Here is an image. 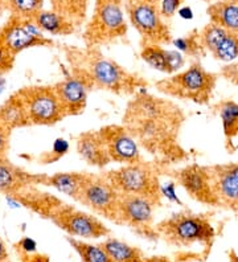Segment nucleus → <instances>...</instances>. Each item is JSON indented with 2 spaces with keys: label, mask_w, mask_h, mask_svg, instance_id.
Masks as SVG:
<instances>
[{
  "label": "nucleus",
  "mask_w": 238,
  "mask_h": 262,
  "mask_svg": "<svg viewBox=\"0 0 238 262\" xmlns=\"http://www.w3.org/2000/svg\"><path fill=\"white\" fill-rule=\"evenodd\" d=\"M199 38L206 53L214 60L233 62L238 60V33L228 31L214 23H208L201 31Z\"/></svg>",
  "instance_id": "nucleus-16"
},
{
  "label": "nucleus",
  "mask_w": 238,
  "mask_h": 262,
  "mask_svg": "<svg viewBox=\"0 0 238 262\" xmlns=\"http://www.w3.org/2000/svg\"><path fill=\"white\" fill-rule=\"evenodd\" d=\"M178 13L180 15L183 19H187V20H190L192 17H193V12H192V10H190V7H180V10L178 11Z\"/></svg>",
  "instance_id": "nucleus-38"
},
{
  "label": "nucleus",
  "mask_w": 238,
  "mask_h": 262,
  "mask_svg": "<svg viewBox=\"0 0 238 262\" xmlns=\"http://www.w3.org/2000/svg\"><path fill=\"white\" fill-rule=\"evenodd\" d=\"M160 164H149L140 162L134 164H123L119 168L103 173L111 186L121 195L144 196L162 205V192L159 175L162 171Z\"/></svg>",
  "instance_id": "nucleus-5"
},
{
  "label": "nucleus",
  "mask_w": 238,
  "mask_h": 262,
  "mask_svg": "<svg viewBox=\"0 0 238 262\" xmlns=\"http://www.w3.org/2000/svg\"><path fill=\"white\" fill-rule=\"evenodd\" d=\"M70 148V144L67 139L63 138H57L56 141L52 144V150L48 151V152H44L40 157V160H41L42 164H51L60 160L63 155H67L68 151Z\"/></svg>",
  "instance_id": "nucleus-30"
},
{
  "label": "nucleus",
  "mask_w": 238,
  "mask_h": 262,
  "mask_svg": "<svg viewBox=\"0 0 238 262\" xmlns=\"http://www.w3.org/2000/svg\"><path fill=\"white\" fill-rule=\"evenodd\" d=\"M67 240L82 262H113L101 245H93L74 237H67Z\"/></svg>",
  "instance_id": "nucleus-27"
},
{
  "label": "nucleus",
  "mask_w": 238,
  "mask_h": 262,
  "mask_svg": "<svg viewBox=\"0 0 238 262\" xmlns=\"http://www.w3.org/2000/svg\"><path fill=\"white\" fill-rule=\"evenodd\" d=\"M15 57L12 53H11L8 49H7L6 45L3 44V41L0 40V74H6L11 71L15 64Z\"/></svg>",
  "instance_id": "nucleus-31"
},
{
  "label": "nucleus",
  "mask_w": 238,
  "mask_h": 262,
  "mask_svg": "<svg viewBox=\"0 0 238 262\" xmlns=\"http://www.w3.org/2000/svg\"><path fill=\"white\" fill-rule=\"evenodd\" d=\"M171 176L179 186L184 188L189 198L203 205L217 207L208 167L199 163L187 164L181 168L171 171Z\"/></svg>",
  "instance_id": "nucleus-13"
},
{
  "label": "nucleus",
  "mask_w": 238,
  "mask_h": 262,
  "mask_svg": "<svg viewBox=\"0 0 238 262\" xmlns=\"http://www.w3.org/2000/svg\"><path fill=\"white\" fill-rule=\"evenodd\" d=\"M155 230L159 238L175 248H189L193 244H201L205 249H210L216 236L209 214L194 213L190 209H183L159 221Z\"/></svg>",
  "instance_id": "nucleus-3"
},
{
  "label": "nucleus",
  "mask_w": 238,
  "mask_h": 262,
  "mask_svg": "<svg viewBox=\"0 0 238 262\" xmlns=\"http://www.w3.org/2000/svg\"><path fill=\"white\" fill-rule=\"evenodd\" d=\"M26 106L29 125L52 126L65 118L53 86H27L17 90Z\"/></svg>",
  "instance_id": "nucleus-9"
},
{
  "label": "nucleus",
  "mask_w": 238,
  "mask_h": 262,
  "mask_svg": "<svg viewBox=\"0 0 238 262\" xmlns=\"http://www.w3.org/2000/svg\"><path fill=\"white\" fill-rule=\"evenodd\" d=\"M99 245L103 248L113 262H142L146 258L144 253L138 246L122 241L117 237L109 236Z\"/></svg>",
  "instance_id": "nucleus-25"
},
{
  "label": "nucleus",
  "mask_w": 238,
  "mask_h": 262,
  "mask_svg": "<svg viewBox=\"0 0 238 262\" xmlns=\"http://www.w3.org/2000/svg\"><path fill=\"white\" fill-rule=\"evenodd\" d=\"M92 173L88 172H57L52 176L41 175L40 184H45L52 188L57 189L63 195L69 196L78 202L81 191L83 189Z\"/></svg>",
  "instance_id": "nucleus-21"
},
{
  "label": "nucleus",
  "mask_w": 238,
  "mask_h": 262,
  "mask_svg": "<svg viewBox=\"0 0 238 262\" xmlns=\"http://www.w3.org/2000/svg\"><path fill=\"white\" fill-rule=\"evenodd\" d=\"M175 184L174 182L168 183L167 186H162L160 187V192H162V196H165L167 199H169V200H172V202H178L180 203V200L178 199V196H176V193H175Z\"/></svg>",
  "instance_id": "nucleus-37"
},
{
  "label": "nucleus",
  "mask_w": 238,
  "mask_h": 262,
  "mask_svg": "<svg viewBox=\"0 0 238 262\" xmlns=\"http://www.w3.org/2000/svg\"><path fill=\"white\" fill-rule=\"evenodd\" d=\"M159 204L144 196L121 195L118 205V225H126L134 233L147 238L159 240L154 225V212Z\"/></svg>",
  "instance_id": "nucleus-10"
},
{
  "label": "nucleus",
  "mask_w": 238,
  "mask_h": 262,
  "mask_svg": "<svg viewBox=\"0 0 238 262\" xmlns=\"http://www.w3.org/2000/svg\"><path fill=\"white\" fill-rule=\"evenodd\" d=\"M11 130L0 122V159L7 158V152L10 150Z\"/></svg>",
  "instance_id": "nucleus-34"
},
{
  "label": "nucleus",
  "mask_w": 238,
  "mask_h": 262,
  "mask_svg": "<svg viewBox=\"0 0 238 262\" xmlns=\"http://www.w3.org/2000/svg\"><path fill=\"white\" fill-rule=\"evenodd\" d=\"M208 167L217 208L238 214V162Z\"/></svg>",
  "instance_id": "nucleus-14"
},
{
  "label": "nucleus",
  "mask_w": 238,
  "mask_h": 262,
  "mask_svg": "<svg viewBox=\"0 0 238 262\" xmlns=\"http://www.w3.org/2000/svg\"><path fill=\"white\" fill-rule=\"evenodd\" d=\"M65 117H74L85 112L88 94L94 89L93 81L82 69L72 68V74L53 85Z\"/></svg>",
  "instance_id": "nucleus-12"
},
{
  "label": "nucleus",
  "mask_w": 238,
  "mask_h": 262,
  "mask_svg": "<svg viewBox=\"0 0 238 262\" xmlns=\"http://www.w3.org/2000/svg\"><path fill=\"white\" fill-rule=\"evenodd\" d=\"M11 16L17 19H33L42 10L44 0H6Z\"/></svg>",
  "instance_id": "nucleus-29"
},
{
  "label": "nucleus",
  "mask_w": 238,
  "mask_h": 262,
  "mask_svg": "<svg viewBox=\"0 0 238 262\" xmlns=\"http://www.w3.org/2000/svg\"><path fill=\"white\" fill-rule=\"evenodd\" d=\"M142 2H147V3H151V4H158L159 0H142Z\"/></svg>",
  "instance_id": "nucleus-43"
},
{
  "label": "nucleus",
  "mask_w": 238,
  "mask_h": 262,
  "mask_svg": "<svg viewBox=\"0 0 238 262\" xmlns=\"http://www.w3.org/2000/svg\"><path fill=\"white\" fill-rule=\"evenodd\" d=\"M0 122L11 131L17 127H26L29 125L26 106L23 103L21 97L16 92L3 105L0 106Z\"/></svg>",
  "instance_id": "nucleus-24"
},
{
  "label": "nucleus",
  "mask_w": 238,
  "mask_h": 262,
  "mask_svg": "<svg viewBox=\"0 0 238 262\" xmlns=\"http://www.w3.org/2000/svg\"><path fill=\"white\" fill-rule=\"evenodd\" d=\"M142 262H172L168 257H163V256H154L148 257V258H144Z\"/></svg>",
  "instance_id": "nucleus-40"
},
{
  "label": "nucleus",
  "mask_w": 238,
  "mask_h": 262,
  "mask_svg": "<svg viewBox=\"0 0 238 262\" xmlns=\"http://www.w3.org/2000/svg\"><path fill=\"white\" fill-rule=\"evenodd\" d=\"M77 152L89 166L103 168L111 163L105 143L98 131H85L77 138Z\"/></svg>",
  "instance_id": "nucleus-20"
},
{
  "label": "nucleus",
  "mask_w": 238,
  "mask_h": 262,
  "mask_svg": "<svg viewBox=\"0 0 238 262\" xmlns=\"http://www.w3.org/2000/svg\"><path fill=\"white\" fill-rule=\"evenodd\" d=\"M111 162L134 164L143 162L139 144L123 125H107L98 130Z\"/></svg>",
  "instance_id": "nucleus-15"
},
{
  "label": "nucleus",
  "mask_w": 238,
  "mask_h": 262,
  "mask_svg": "<svg viewBox=\"0 0 238 262\" xmlns=\"http://www.w3.org/2000/svg\"><path fill=\"white\" fill-rule=\"evenodd\" d=\"M6 89V78H4V74H0V93Z\"/></svg>",
  "instance_id": "nucleus-42"
},
{
  "label": "nucleus",
  "mask_w": 238,
  "mask_h": 262,
  "mask_svg": "<svg viewBox=\"0 0 238 262\" xmlns=\"http://www.w3.org/2000/svg\"><path fill=\"white\" fill-rule=\"evenodd\" d=\"M213 110L220 115L225 137V147L232 154L233 141L238 137V102L233 99H222L213 106Z\"/></svg>",
  "instance_id": "nucleus-22"
},
{
  "label": "nucleus",
  "mask_w": 238,
  "mask_h": 262,
  "mask_svg": "<svg viewBox=\"0 0 238 262\" xmlns=\"http://www.w3.org/2000/svg\"><path fill=\"white\" fill-rule=\"evenodd\" d=\"M220 76L234 86H238V60L224 65L220 71Z\"/></svg>",
  "instance_id": "nucleus-32"
},
{
  "label": "nucleus",
  "mask_w": 238,
  "mask_h": 262,
  "mask_svg": "<svg viewBox=\"0 0 238 262\" xmlns=\"http://www.w3.org/2000/svg\"><path fill=\"white\" fill-rule=\"evenodd\" d=\"M49 219L68 236L79 240H97L111 234L110 228L106 227L94 213L79 211L63 203L52 212Z\"/></svg>",
  "instance_id": "nucleus-8"
},
{
  "label": "nucleus",
  "mask_w": 238,
  "mask_h": 262,
  "mask_svg": "<svg viewBox=\"0 0 238 262\" xmlns=\"http://www.w3.org/2000/svg\"><path fill=\"white\" fill-rule=\"evenodd\" d=\"M72 68L82 69L92 78L94 89H102L118 96H134L147 88V81L139 74L124 69L117 61L102 55L99 48L70 51L68 53Z\"/></svg>",
  "instance_id": "nucleus-2"
},
{
  "label": "nucleus",
  "mask_w": 238,
  "mask_h": 262,
  "mask_svg": "<svg viewBox=\"0 0 238 262\" xmlns=\"http://www.w3.org/2000/svg\"><path fill=\"white\" fill-rule=\"evenodd\" d=\"M107 2H111V3H117V4L122 3V0H107Z\"/></svg>",
  "instance_id": "nucleus-44"
},
{
  "label": "nucleus",
  "mask_w": 238,
  "mask_h": 262,
  "mask_svg": "<svg viewBox=\"0 0 238 262\" xmlns=\"http://www.w3.org/2000/svg\"><path fill=\"white\" fill-rule=\"evenodd\" d=\"M42 32L51 33L54 36H67L74 32V24L72 21L63 17L60 13L54 12V11H44L41 10L40 12L33 17Z\"/></svg>",
  "instance_id": "nucleus-26"
},
{
  "label": "nucleus",
  "mask_w": 238,
  "mask_h": 262,
  "mask_svg": "<svg viewBox=\"0 0 238 262\" xmlns=\"http://www.w3.org/2000/svg\"><path fill=\"white\" fill-rule=\"evenodd\" d=\"M119 196L121 193H118L117 189L106 180L105 176L92 173L90 179L81 191L77 203L85 205L97 216H101L118 225Z\"/></svg>",
  "instance_id": "nucleus-11"
},
{
  "label": "nucleus",
  "mask_w": 238,
  "mask_h": 262,
  "mask_svg": "<svg viewBox=\"0 0 238 262\" xmlns=\"http://www.w3.org/2000/svg\"><path fill=\"white\" fill-rule=\"evenodd\" d=\"M0 40L13 56H17L26 49L53 44L51 38H38L31 35L23 24L21 19L13 16H11L8 21L0 28Z\"/></svg>",
  "instance_id": "nucleus-17"
},
{
  "label": "nucleus",
  "mask_w": 238,
  "mask_h": 262,
  "mask_svg": "<svg viewBox=\"0 0 238 262\" xmlns=\"http://www.w3.org/2000/svg\"><path fill=\"white\" fill-rule=\"evenodd\" d=\"M41 175H31L12 164L7 158L0 159V192L15 196L32 184H40Z\"/></svg>",
  "instance_id": "nucleus-18"
},
{
  "label": "nucleus",
  "mask_w": 238,
  "mask_h": 262,
  "mask_svg": "<svg viewBox=\"0 0 238 262\" xmlns=\"http://www.w3.org/2000/svg\"><path fill=\"white\" fill-rule=\"evenodd\" d=\"M17 254L21 258V262H49V257L45 254H38V253H23L17 252Z\"/></svg>",
  "instance_id": "nucleus-36"
},
{
  "label": "nucleus",
  "mask_w": 238,
  "mask_h": 262,
  "mask_svg": "<svg viewBox=\"0 0 238 262\" xmlns=\"http://www.w3.org/2000/svg\"><path fill=\"white\" fill-rule=\"evenodd\" d=\"M228 257H229V262H238V254L235 253L234 249L228 250Z\"/></svg>",
  "instance_id": "nucleus-41"
},
{
  "label": "nucleus",
  "mask_w": 238,
  "mask_h": 262,
  "mask_svg": "<svg viewBox=\"0 0 238 262\" xmlns=\"http://www.w3.org/2000/svg\"><path fill=\"white\" fill-rule=\"evenodd\" d=\"M181 4H183V0H163L159 7L163 19H171L174 15H176V12L180 10Z\"/></svg>",
  "instance_id": "nucleus-33"
},
{
  "label": "nucleus",
  "mask_w": 238,
  "mask_h": 262,
  "mask_svg": "<svg viewBox=\"0 0 238 262\" xmlns=\"http://www.w3.org/2000/svg\"><path fill=\"white\" fill-rule=\"evenodd\" d=\"M206 13L210 23L238 33V0H219L208 7Z\"/></svg>",
  "instance_id": "nucleus-23"
},
{
  "label": "nucleus",
  "mask_w": 238,
  "mask_h": 262,
  "mask_svg": "<svg viewBox=\"0 0 238 262\" xmlns=\"http://www.w3.org/2000/svg\"><path fill=\"white\" fill-rule=\"evenodd\" d=\"M6 262H11V261H10V259H8V261H6Z\"/></svg>",
  "instance_id": "nucleus-46"
},
{
  "label": "nucleus",
  "mask_w": 238,
  "mask_h": 262,
  "mask_svg": "<svg viewBox=\"0 0 238 262\" xmlns=\"http://www.w3.org/2000/svg\"><path fill=\"white\" fill-rule=\"evenodd\" d=\"M185 114L174 101L147 93L146 88L134 94L127 103L123 126L160 166L183 163L189 152L180 144V131Z\"/></svg>",
  "instance_id": "nucleus-1"
},
{
  "label": "nucleus",
  "mask_w": 238,
  "mask_h": 262,
  "mask_svg": "<svg viewBox=\"0 0 238 262\" xmlns=\"http://www.w3.org/2000/svg\"><path fill=\"white\" fill-rule=\"evenodd\" d=\"M205 2H208V3H216L219 0H205Z\"/></svg>",
  "instance_id": "nucleus-45"
},
{
  "label": "nucleus",
  "mask_w": 238,
  "mask_h": 262,
  "mask_svg": "<svg viewBox=\"0 0 238 262\" xmlns=\"http://www.w3.org/2000/svg\"><path fill=\"white\" fill-rule=\"evenodd\" d=\"M171 42L176 47V49L180 52L181 55H185L190 58L200 60V58L206 56L205 49L201 45L200 38H199V31L197 29L190 31L189 33L181 36V37L174 38Z\"/></svg>",
  "instance_id": "nucleus-28"
},
{
  "label": "nucleus",
  "mask_w": 238,
  "mask_h": 262,
  "mask_svg": "<svg viewBox=\"0 0 238 262\" xmlns=\"http://www.w3.org/2000/svg\"><path fill=\"white\" fill-rule=\"evenodd\" d=\"M16 252L35 253L37 252V243L32 237H23L21 240L15 245Z\"/></svg>",
  "instance_id": "nucleus-35"
},
{
  "label": "nucleus",
  "mask_w": 238,
  "mask_h": 262,
  "mask_svg": "<svg viewBox=\"0 0 238 262\" xmlns=\"http://www.w3.org/2000/svg\"><path fill=\"white\" fill-rule=\"evenodd\" d=\"M219 74L206 71L200 60L192 61L184 71L171 74L155 83L156 90L171 98L208 105L216 89Z\"/></svg>",
  "instance_id": "nucleus-4"
},
{
  "label": "nucleus",
  "mask_w": 238,
  "mask_h": 262,
  "mask_svg": "<svg viewBox=\"0 0 238 262\" xmlns=\"http://www.w3.org/2000/svg\"><path fill=\"white\" fill-rule=\"evenodd\" d=\"M127 24L121 4L95 0L94 13L83 32L86 48H99L123 38Z\"/></svg>",
  "instance_id": "nucleus-6"
},
{
  "label": "nucleus",
  "mask_w": 238,
  "mask_h": 262,
  "mask_svg": "<svg viewBox=\"0 0 238 262\" xmlns=\"http://www.w3.org/2000/svg\"><path fill=\"white\" fill-rule=\"evenodd\" d=\"M126 11L133 27L142 37V45H165L172 41L171 29L160 15L158 4L127 0Z\"/></svg>",
  "instance_id": "nucleus-7"
},
{
  "label": "nucleus",
  "mask_w": 238,
  "mask_h": 262,
  "mask_svg": "<svg viewBox=\"0 0 238 262\" xmlns=\"http://www.w3.org/2000/svg\"><path fill=\"white\" fill-rule=\"evenodd\" d=\"M6 261H8V250H7V246L4 244V241L0 237V262Z\"/></svg>",
  "instance_id": "nucleus-39"
},
{
  "label": "nucleus",
  "mask_w": 238,
  "mask_h": 262,
  "mask_svg": "<svg viewBox=\"0 0 238 262\" xmlns=\"http://www.w3.org/2000/svg\"><path fill=\"white\" fill-rule=\"evenodd\" d=\"M140 57L147 65L162 73H178L185 65L184 55L178 51H167L162 45H142Z\"/></svg>",
  "instance_id": "nucleus-19"
}]
</instances>
